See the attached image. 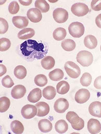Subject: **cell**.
Segmentation results:
<instances>
[{
    "label": "cell",
    "mask_w": 101,
    "mask_h": 134,
    "mask_svg": "<svg viewBox=\"0 0 101 134\" xmlns=\"http://www.w3.org/2000/svg\"><path fill=\"white\" fill-rule=\"evenodd\" d=\"M20 49L22 54L25 57L37 60L45 57L46 54L48 53L45 44L32 40H28L22 43L20 45Z\"/></svg>",
    "instance_id": "cell-1"
},
{
    "label": "cell",
    "mask_w": 101,
    "mask_h": 134,
    "mask_svg": "<svg viewBox=\"0 0 101 134\" xmlns=\"http://www.w3.org/2000/svg\"><path fill=\"white\" fill-rule=\"evenodd\" d=\"M76 60L77 62L83 66H89L93 62V55L88 51H80L77 53Z\"/></svg>",
    "instance_id": "cell-2"
},
{
    "label": "cell",
    "mask_w": 101,
    "mask_h": 134,
    "mask_svg": "<svg viewBox=\"0 0 101 134\" xmlns=\"http://www.w3.org/2000/svg\"><path fill=\"white\" fill-rule=\"evenodd\" d=\"M69 32L72 37L80 38L84 34V26L80 22H73L68 27Z\"/></svg>",
    "instance_id": "cell-3"
},
{
    "label": "cell",
    "mask_w": 101,
    "mask_h": 134,
    "mask_svg": "<svg viewBox=\"0 0 101 134\" xmlns=\"http://www.w3.org/2000/svg\"><path fill=\"white\" fill-rule=\"evenodd\" d=\"M64 69L66 73L72 79H77L80 75L79 66L73 62H67L64 65Z\"/></svg>",
    "instance_id": "cell-4"
},
{
    "label": "cell",
    "mask_w": 101,
    "mask_h": 134,
    "mask_svg": "<svg viewBox=\"0 0 101 134\" xmlns=\"http://www.w3.org/2000/svg\"><path fill=\"white\" fill-rule=\"evenodd\" d=\"M71 12L72 14L77 16L81 17L86 15L89 12L88 6L83 3H77L74 4L71 7Z\"/></svg>",
    "instance_id": "cell-5"
},
{
    "label": "cell",
    "mask_w": 101,
    "mask_h": 134,
    "mask_svg": "<svg viewBox=\"0 0 101 134\" xmlns=\"http://www.w3.org/2000/svg\"><path fill=\"white\" fill-rule=\"evenodd\" d=\"M53 15L54 20L58 23H64L67 20L69 17V14L67 11L64 8H61L54 9Z\"/></svg>",
    "instance_id": "cell-6"
},
{
    "label": "cell",
    "mask_w": 101,
    "mask_h": 134,
    "mask_svg": "<svg viewBox=\"0 0 101 134\" xmlns=\"http://www.w3.org/2000/svg\"><path fill=\"white\" fill-rule=\"evenodd\" d=\"M37 110L35 105H26L22 108L21 115L23 117L26 119H33L37 115Z\"/></svg>",
    "instance_id": "cell-7"
},
{
    "label": "cell",
    "mask_w": 101,
    "mask_h": 134,
    "mask_svg": "<svg viewBox=\"0 0 101 134\" xmlns=\"http://www.w3.org/2000/svg\"><path fill=\"white\" fill-rule=\"evenodd\" d=\"M91 97L89 91L86 88L79 90L75 95V100L78 103H84L89 100Z\"/></svg>",
    "instance_id": "cell-8"
},
{
    "label": "cell",
    "mask_w": 101,
    "mask_h": 134,
    "mask_svg": "<svg viewBox=\"0 0 101 134\" xmlns=\"http://www.w3.org/2000/svg\"><path fill=\"white\" fill-rule=\"evenodd\" d=\"M69 106V102L67 100L64 98H60L55 102L54 108L56 112L59 114H62L68 109Z\"/></svg>",
    "instance_id": "cell-9"
},
{
    "label": "cell",
    "mask_w": 101,
    "mask_h": 134,
    "mask_svg": "<svg viewBox=\"0 0 101 134\" xmlns=\"http://www.w3.org/2000/svg\"><path fill=\"white\" fill-rule=\"evenodd\" d=\"M27 18L33 23H38L42 20V13L38 9L31 8L27 12Z\"/></svg>",
    "instance_id": "cell-10"
},
{
    "label": "cell",
    "mask_w": 101,
    "mask_h": 134,
    "mask_svg": "<svg viewBox=\"0 0 101 134\" xmlns=\"http://www.w3.org/2000/svg\"><path fill=\"white\" fill-rule=\"evenodd\" d=\"M88 131L91 134L99 133L101 130V124L99 120L91 119L87 122Z\"/></svg>",
    "instance_id": "cell-11"
},
{
    "label": "cell",
    "mask_w": 101,
    "mask_h": 134,
    "mask_svg": "<svg viewBox=\"0 0 101 134\" xmlns=\"http://www.w3.org/2000/svg\"><path fill=\"white\" fill-rule=\"evenodd\" d=\"M26 92V89L24 86L22 85H17L12 88L11 95L15 99H20L24 96Z\"/></svg>",
    "instance_id": "cell-12"
},
{
    "label": "cell",
    "mask_w": 101,
    "mask_h": 134,
    "mask_svg": "<svg viewBox=\"0 0 101 134\" xmlns=\"http://www.w3.org/2000/svg\"><path fill=\"white\" fill-rule=\"evenodd\" d=\"M12 23L16 27L20 29H24L28 26L29 21L27 17L17 16L12 18Z\"/></svg>",
    "instance_id": "cell-13"
},
{
    "label": "cell",
    "mask_w": 101,
    "mask_h": 134,
    "mask_svg": "<svg viewBox=\"0 0 101 134\" xmlns=\"http://www.w3.org/2000/svg\"><path fill=\"white\" fill-rule=\"evenodd\" d=\"M35 106L37 108V116H38V117H45L49 112V106L46 102H37Z\"/></svg>",
    "instance_id": "cell-14"
},
{
    "label": "cell",
    "mask_w": 101,
    "mask_h": 134,
    "mask_svg": "<svg viewBox=\"0 0 101 134\" xmlns=\"http://www.w3.org/2000/svg\"><path fill=\"white\" fill-rule=\"evenodd\" d=\"M89 111L92 116L101 118V102H92L89 107Z\"/></svg>",
    "instance_id": "cell-15"
},
{
    "label": "cell",
    "mask_w": 101,
    "mask_h": 134,
    "mask_svg": "<svg viewBox=\"0 0 101 134\" xmlns=\"http://www.w3.org/2000/svg\"><path fill=\"white\" fill-rule=\"evenodd\" d=\"M42 97V92L41 89L36 88L30 92L28 96V100L31 103H37Z\"/></svg>",
    "instance_id": "cell-16"
},
{
    "label": "cell",
    "mask_w": 101,
    "mask_h": 134,
    "mask_svg": "<svg viewBox=\"0 0 101 134\" xmlns=\"http://www.w3.org/2000/svg\"><path fill=\"white\" fill-rule=\"evenodd\" d=\"M38 127L41 132L43 133H48L51 131L53 129V124L48 119H42L39 120L38 123Z\"/></svg>",
    "instance_id": "cell-17"
},
{
    "label": "cell",
    "mask_w": 101,
    "mask_h": 134,
    "mask_svg": "<svg viewBox=\"0 0 101 134\" xmlns=\"http://www.w3.org/2000/svg\"><path fill=\"white\" fill-rule=\"evenodd\" d=\"M84 45L86 46V47L87 48L91 49V50L95 49L97 45V38L94 36H93V35H87L84 38Z\"/></svg>",
    "instance_id": "cell-18"
},
{
    "label": "cell",
    "mask_w": 101,
    "mask_h": 134,
    "mask_svg": "<svg viewBox=\"0 0 101 134\" xmlns=\"http://www.w3.org/2000/svg\"><path fill=\"white\" fill-rule=\"evenodd\" d=\"M35 35L34 29L30 28H26L23 29L18 33V37L20 40H27L32 38Z\"/></svg>",
    "instance_id": "cell-19"
},
{
    "label": "cell",
    "mask_w": 101,
    "mask_h": 134,
    "mask_svg": "<svg viewBox=\"0 0 101 134\" xmlns=\"http://www.w3.org/2000/svg\"><path fill=\"white\" fill-rule=\"evenodd\" d=\"M56 90L53 86H48L42 90V96L47 100H53L56 95Z\"/></svg>",
    "instance_id": "cell-20"
},
{
    "label": "cell",
    "mask_w": 101,
    "mask_h": 134,
    "mask_svg": "<svg viewBox=\"0 0 101 134\" xmlns=\"http://www.w3.org/2000/svg\"><path fill=\"white\" fill-rule=\"evenodd\" d=\"M55 60L53 57L46 56L42 59L41 66L45 70H51L54 66Z\"/></svg>",
    "instance_id": "cell-21"
},
{
    "label": "cell",
    "mask_w": 101,
    "mask_h": 134,
    "mask_svg": "<svg viewBox=\"0 0 101 134\" xmlns=\"http://www.w3.org/2000/svg\"><path fill=\"white\" fill-rule=\"evenodd\" d=\"M49 77L51 80L58 82V81L61 80L63 79L64 72L62 70L59 69V68H56V69L53 70L49 73Z\"/></svg>",
    "instance_id": "cell-22"
},
{
    "label": "cell",
    "mask_w": 101,
    "mask_h": 134,
    "mask_svg": "<svg viewBox=\"0 0 101 134\" xmlns=\"http://www.w3.org/2000/svg\"><path fill=\"white\" fill-rule=\"evenodd\" d=\"M68 124L64 120H59L55 124V130L59 133H64L68 130Z\"/></svg>",
    "instance_id": "cell-23"
},
{
    "label": "cell",
    "mask_w": 101,
    "mask_h": 134,
    "mask_svg": "<svg viewBox=\"0 0 101 134\" xmlns=\"http://www.w3.org/2000/svg\"><path fill=\"white\" fill-rule=\"evenodd\" d=\"M70 86L68 82L66 81H61L57 84V92L60 95H64L69 92Z\"/></svg>",
    "instance_id": "cell-24"
},
{
    "label": "cell",
    "mask_w": 101,
    "mask_h": 134,
    "mask_svg": "<svg viewBox=\"0 0 101 134\" xmlns=\"http://www.w3.org/2000/svg\"><path fill=\"white\" fill-rule=\"evenodd\" d=\"M11 129L14 133L21 134L24 132V126L18 120L12 121L11 124Z\"/></svg>",
    "instance_id": "cell-25"
},
{
    "label": "cell",
    "mask_w": 101,
    "mask_h": 134,
    "mask_svg": "<svg viewBox=\"0 0 101 134\" xmlns=\"http://www.w3.org/2000/svg\"><path fill=\"white\" fill-rule=\"evenodd\" d=\"M66 119L67 121L71 124L72 127H74L76 125L77 123L80 122L81 120V118H80L78 116L76 113L74 112V111H69L66 114Z\"/></svg>",
    "instance_id": "cell-26"
},
{
    "label": "cell",
    "mask_w": 101,
    "mask_h": 134,
    "mask_svg": "<svg viewBox=\"0 0 101 134\" xmlns=\"http://www.w3.org/2000/svg\"><path fill=\"white\" fill-rule=\"evenodd\" d=\"M14 74L17 79H24L27 75V70L24 66L18 65L14 70Z\"/></svg>",
    "instance_id": "cell-27"
},
{
    "label": "cell",
    "mask_w": 101,
    "mask_h": 134,
    "mask_svg": "<svg viewBox=\"0 0 101 134\" xmlns=\"http://www.w3.org/2000/svg\"><path fill=\"white\" fill-rule=\"evenodd\" d=\"M35 7L42 13L48 12L50 8L49 4L45 0H36L35 1Z\"/></svg>",
    "instance_id": "cell-28"
},
{
    "label": "cell",
    "mask_w": 101,
    "mask_h": 134,
    "mask_svg": "<svg viewBox=\"0 0 101 134\" xmlns=\"http://www.w3.org/2000/svg\"><path fill=\"white\" fill-rule=\"evenodd\" d=\"M66 35H67L66 30L64 28L59 27L54 31L53 38L57 41H61L65 38Z\"/></svg>",
    "instance_id": "cell-29"
},
{
    "label": "cell",
    "mask_w": 101,
    "mask_h": 134,
    "mask_svg": "<svg viewBox=\"0 0 101 134\" xmlns=\"http://www.w3.org/2000/svg\"><path fill=\"white\" fill-rule=\"evenodd\" d=\"M61 47L63 50L67 52H71L75 48V43L74 41L71 39H66L61 43Z\"/></svg>",
    "instance_id": "cell-30"
},
{
    "label": "cell",
    "mask_w": 101,
    "mask_h": 134,
    "mask_svg": "<svg viewBox=\"0 0 101 134\" xmlns=\"http://www.w3.org/2000/svg\"><path fill=\"white\" fill-rule=\"evenodd\" d=\"M10 100L8 97H1L0 98V112L4 113L7 111L10 106Z\"/></svg>",
    "instance_id": "cell-31"
},
{
    "label": "cell",
    "mask_w": 101,
    "mask_h": 134,
    "mask_svg": "<svg viewBox=\"0 0 101 134\" xmlns=\"http://www.w3.org/2000/svg\"><path fill=\"white\" fill-rule=\"evenodd\" d=\"M34 83L38 87H45L48 83V79L45 75H37L34 78Z\"/></svg>",
    "instance_id": "cell-32"
},
{
    "label": "cell",
    "mask_w": 101,
    "mask_h": 134,
    "mask_svg": "<svg viewBox=\"0 0 101 134\" xmlns=\"http://www.w3.org/2000/svg\"><path fill=\"white\" fill-rule=\"evenodd\" d=\"M92 76L89 73H84L80 79V84L84 87H89L92 82Z\"/></svg>",
    "instance_id": "cell-33"
},
{
    "label": "cell",
    "mask_w": 101,
    "mask_h": 134,
    "mask_svg": "<svg viewBox=\"0 0 101 134\" xmlns=\"http://www.w3.org/2000/svg\"><path fill=\"white\" fill-rule=\"evenodd\" d=\"M11 47V41L6 38H1L0 39V51L5 52Z\"/></svg>",
    "instance_id": "cell-34"
},
{
    "label": "cell",
    "mask_w": 101,
    "mask_h": 134,
    "mask_svg": "<svg viewBox=\"0 0 101 134\" xmlns=\"http://www.w3.org/2000/svg\"><path fill=\"white\" fill-rule=\"evenodd\" d=\"M19 10H20V6L17 1H12L8 6V11L12 15L18 13Z\"/></svg>",
    "instance_id": "cell-35"
},
{
    "label": "cell",
    "mask_w": 101,
    "mask_h": 134,
    "mask_svg": "<svg viewBox=\"0 0 101 134\" xmlns=\"http://www.w3.org/2000/svg\"><path fill=\"white\" fill-rule=\"evenodd\" d=\"M1 83L4 87L11 88L14 85V82L11 78L9 75L4 76L1 80Z\"/></svg>",
    "instance_id": "cell-36"
},
{
    "label": "cell",
    "mask_w": 101,
    "mask_h": 134,
    "mask_svg": "<svg viewBox=\"0 0 101 134\" xmlns=\"http://www.w3.org/2000/svg\"><path fill=\"white\" fill-rule=\"evenodd\" d=\"M8 30V23L3 18H0V33L1 35L7 32Z\"/></svg>",
    "instance_id": "cell-37"
},
{
    "label": "cell",
    "mask_w": 101,
    "mask_h": 134,
    "mask_svg": "<svg viewBox=\"0 0 101 134\" xmlns=\"http://www.w3.org/2000/svg\"><path fill=\"white\" fill-rule=\"evenodd\" d=\"M91 9L96 12L101 10V0H93L91 4Z\"/></svg>",
    "instance_id": "cell-38"
},
{
    "label": "cell",
    "mask_w": 101,
    "mask_h": 134,
    "mask_svg": "<svg viewBox=\"0 0 101 134\" xmlns=\"http://www.w3.org/2000/svg\"><path fill=\"white\" fill-rule=\"evenodd\" d=\"M94 86L96 88L101 90V76L97 77L94 81Z\"/></svg>",
    "instance_id": "cell-39"
},
{
    "label": "cell",
    "mask_w": 101,
    "mask_h": 134,
    "mask_svg": "<svg viewBox=\"0 0 101 134\" xmlns=\"http://www.w3.org/2000/svg\"><path fill=\"white\" fill-rule=\"evenodd\" d=\"M96 24L97 27L99 28H101V14L99 15L96 18Z\"/></svg>",
    "instance_id": "cell-40"
},
{
    "label": "cell",
    "mask_w": 101,
    "mask_h": 134,
    "mask_svg": "<svg viewBox=\"0 0 101 134\" xmlns=\"http://www.w3.org/2000/svg\"><path fill=\"white\" fill-rule=\"evenodd\" d=\"M6 71H7V70H6L5 66L2 64L0 65V72H1L0 73V76H2L3 75L5 74L6 73Z\"/></svg>",
    "instance_id": "cell-41"
},
{
    "label": "cell",
    "mask_w": 101,
    "mask_h": 134,
    "mask_svg": "<svg viewBox=\"0 0 101 134\" xmlns=\"http://www.w3.org/2000/svg\"><path fill=\"white\" fill-rule=\"evenodd\" d=\"M20 2L21 3V4H23V5H24V6H28L29 5V4H31V3H32V0H29V1H21V0H20Z\"/></svg>",
    "instance_id": "cell-42"
},
{
    "label": "cell",
    "mask_w": 101,
    "mask_h": 134,
    "mask_svg": "<svg viewBox=\"0 0 101 134\" xmlns=\"http://www.w3.org/2000/svg\"><path fill=\"white\" fill-rule=\"evenodd\" d=\"M100 51H101V45H100Z\"/></svg>",
    "instance_id": "cell-43"
}]
</instances>
